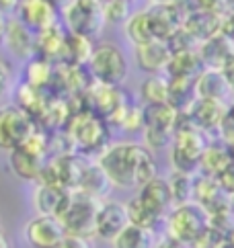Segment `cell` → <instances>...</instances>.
I'll list each match as a JSON object with an SVG mask.
<instances>
[{
	"instance_id": "cell-1",
	"label": "cell",
	"mask_w": 234,
	"mask_h": 248,
	"mask_svg": "<svg viewBox=\"0 0 234 248\" xmlns=\"http://www.w3.org/2000/svg\"><path fill=\"white\" fill-rule=\"evenodd\" d=\"M97 164L109 176L113 187L119 189H142L144 185H148L158 176L152 150L142 144H134V141H123V144H113L105 148Z\"/></svg>"
},
{
	"instance_id": "cell-2",
	"label": "cell",
	"mask_w": 234,
	"mask_h": 248,
	"mask_svg": "<svg viewBox=\"0 0 234 248\" xmlns=\"http://www.w3.org/2000/svg\"><path fill=\"white\" fill-rule=\"evenodd\" d=\"M208 140L201 129H197L187 115H181L173 148H170V164L175 172L183 174H200L201 156L208 148Z\"/></svg>"
},
{
	"instance_id": "cell-3",
	"label": "cell",
	"mask_w": 234,
	"mask_h": 248,
	"mask_svg": "<svg viewBox=\"0 0 234 248\" xmlns=\"http://www.w3.org/2000/svg\"><path fill=\"white\" fill-rule=\"evenodd\" d=\"M50 141L48 136L37 127L19 148L8 152V164L13 172L23 181H39L43 168L48 164Z\"/></svg>"
},
{
	"instance_id": "cell-4",
	"label": "cell",
	"mask_w": 234,
	"mask_h": 248,
	"mask_svg": "<svg viewBox=\"0 0 234 248\" xmlns=\"http://www.w3.org/2000/svg\"><path fill=\"white\" fill-rule=\"evenodd\" d=\"M181 121V113L168 103L144 107V141L146 148L158 150L175 141V134Z\"/></svg>"
},
{
	"instance_id": "cell-5",
	"label": "cell",
	"mask_w": 234,
	"mask_h": 248,
	"mask_svg": "<svg viewBox=\"0 0 234 248\" xmlns=\"http://www.w3.org/2000/svg\"><path fill=\"white\" fill-rule=\"evenodd\" d=\"M62 19L68 33L83 35L86 39H97L105 29V11L99 0H72L62 8Z\"/></svg>"
},
{
	"instance_id": "cell-6",
	"label": "cell",
	"mask_w": 234,
	"mask_h": 248,
	"mask_svg": "<svg viewBox=\"0 0 234 248\" xmlns=\"http://www.w3.org/2000/svg\"><path fill=\"white\" fill-rule=\"evenodd\" d=\"M210 228V214L197 203L177 205L167 217V236L193 244Z\"/></svg>"
},
{
	"instance_id": "cell-7",
	"label": "cell",
	"mask_w": 234,
	"mask_h": 248,
	"mask_svg": "<svg viewBox=\"0 0 234 248\" xmlns=\"http://www.w3.org/2000/svg\"><path fill=\"white\" fill-rule=\"evenodd\" d=\"M68 136L76 148L84 152H99L103 148H109L107 146V140H109L107 123L93 111H78L72 115L68 123Z\"/></svg>"
},
{
	"instance_id": "cell-8",
	"label": "cell",
	"mask_w": 234,
	"mask_h": 248,
	"mask_svg": "<svg viewBox=\"0 0 234 248\" xmlns=\"http://www.w3.org/2000/svg\"><path fill=\"white\" fill-rule=\"evenodd\" d=\"M91 162L84 158L68 154V156H53L48 160L46 168L39 176V185H48V187H60L66 191H78L83 176Z\"/></svg>"
},
{
	"instance_id": "cell-9",
	"label": "cell",
	"mask_w": 234,
	"mask_h": 248,
	"mask_svg": "<svg viewBox=\"0 0 234 248\" xmlns=\"http://www.w3.org/2000/svg\"><path fill=\"white\" fill-rule=\"evenodd\" d=\"M99 209H101V203L97 199L88 197L84 193L74 191L66 216L60 219L62 226L66 228V234L68 236H80V238L97 236Z\"/></svg>"
},
{
	"instance_id": "cell-10",
	"label": "cell",
	"mask_w": 234,
	"mask_h": 248,
	"mask_svg": "<svg viewBox=\"0 0 234 248\" xmlns=\"http://www.w3.org/2000/svg\"><path fill=\"white\" fill-rule=\"evenodd\" d=\"M88 70H91V76L93 80H97V84L119 86L128 78V60L119 47L105 43V46L95 47Z\"/></svg>"
},
{
	"instance_id": "cell-11",
	"label": "cell",
	"mask_w": 234,
	"mask_h": 248,
	"mask_svg": "<svg viewBox=\"0 0 234 248\" xmlns=\"http://www.w3.org/2000/svg\"><path fill=\"white\" fill-rule=\"evenodd\" d=\"M37 129L33 117L19 105L0 109V150L13 152Z\"/></svg>"
},
{
	"instance_id": "cell-12",
	"label": "cell",
	"mask_w": 234,
	"mask_h": 248,
	"mask_svg": "<svg viewBox=\"0 0 234 248\" xmlns=\"http://www.w3.org/2000/svg\"><path fill=\"white\" fill-rule=\"evenodd\" d=\"M88 107L101 119H107L113 125H119L125 111L130 109L125 94L117 86H105V84H93L86 91Z\"/></svg>"
},
{
	"instance_id": "cell-13",
	"label": "cell",
	"mask_w": 234,
	"mask_h": 248,
	"mask_svg": "<svg viewBox=\"0 0 234 248\" xmlns=\"http://www.w3.org/2000/svg\"><path fill=\"white\" fill-rule=\"evenodd\" d=\"M185 2H154L148 6L152 27H154L156 39L168 41L177 31L183 29L191 8H185Z\"/></svg>"
},
{
	"instance_id": "cell-14",
	"label": "cell",
	"mask_w": 234,
	"mask_h": 248,
	"mask_svg": "<svg viewBox=\"0 0 234 248\" xmlns=\"http://www.w3.org/2000/svg\"><path fill=\"white\" fill-rule=\"evenodd\" d=\"M66 236L68 234L62 221L50 216H37L25 226L27 242L35 248H58Z\"/></svg>"
},
{
	"instance_id": "cell-15",
	"label": "cell",
	"mask_w": 234,
	"mask_h": 248,
	"mask_svg": "<svg viewBox=\"0 0 234 248\" xmlns=\"http://www.w3.org/2000/svg\"><path fill=\"white\" fill-rule=\"evenodd\" d=\"M132 224L130 214H128V205L119 201H105L101 203L99 209V219H97V236L103 240H113L119 236L125 228Z\"/></svg>"
},
{
	"instance_id": "cell-16",
	"label": "cell",
	"mask_w": 234,
	"mask_h": 248,
	"mask_svg": "<svg viewBox=\"0 0 234 248\" xmlns=\"http://www.w3.org/2000/svg\"><path fill=\"white\" fill-rule=\"evenodd\" d=\"M136 197L158 219H167L170 211L175 209V201H173V193H170V187H168V181L163 179V176H156L154 181L144 185Z\"/></svg>"
},
{
	"instance_id": "cell-17",
	"label": "cell",
	"mask_w": 234,
	"mask_h": 248,
	"mask_svg": "<svg viewBox=\"0 0 234 248\" xmlns=\"http://www.w3.org/2000/svg\"><path fill=\"white\" fill-rule=\"evenodd\" d=\"M185 115L197 129H201L203 134H210V131H220L224 121H226L228 107H226V103H220V101L197 99L193 103V107Z\"/></svg>"
},
{
	"instance_id": "cell-18",
	"label": "cell",
	"mask_w": 234,
	"mask_h": 248,
	"mask_svg": "<svg viewBox=\"0 0 234 248\" xmlns=\"http://www.w3.org/2000/svg\"><path fill=\"white\" fill-rule=\"evenodd\" d=\"M72 195H74V191L39 185L33 193V203H35V209H37V216H50V217L62 219L72 203Z\"/></svg>"
},
{
	"instance_id": "cell-19",
	"label": "cell",
	"mask_w": 234,
	"mask_h": 248,
	"mask_svg": "<svg viewBox=\"0 0 234 248\" xmlns=\"http://www.w3.org/2000/svg\"><path fill=\"white\" fill-rule=\"evenodd\" d=\"M4 41H6V47L21 60L31 62L35 49H37V35H33V31L27 27L21 19H8L6 21Z\"/></svg>"
},
{
	"instance_id": "cell-20",
	"label": "cell",
	"mask_w": 234,
	"mask_h": 248,
	"mask_svg": "<svg viewBox=\"0 0 234 248\" xmlns=\"http://www.w3.org/2000/svg\"><path fill=\"white\" fill-rule=\"evenodd\" d=\"M134 58H136V64L140 70H144L146 74H158V72H167L168 62L173 58V51H170L167 41H152L148 46H140L134 47Z\"/></svg>"
},
{
	"instance_id": "cell-21",
	"label": "cell",
	"mask_w": 234,
	"mask_h": 248,
	"mask_svg": "<svg viewBox=\"0 0 234 248\" xmlns=\"http://www.w3.org/2000/svg\"><path fill=\"white\" fill-rule=\"evenodd\" d=\"M222 19L224 16H218V15L208 13V11H201V8H191V13H189L183 29L201 46V43L218 37V35L222 33Z\"/></svg>"
},
{
	"instance_id": "cell-22",
	"label": "cell",
	"mask_w": 234,
	"mask_h": 248,
	"mask_svg": "<svg viewBox=\"0 0 234 248\" xmlns=\"http://www.w3.org/2000/svg\"><path fill=\"white\" fill-rule=\"evenodd\" d=\"M200 58L203 62L205 70H218V72H224L226 66L234 60V43L220 33L218 37L201 43Z\"/></svg>"
},
{
	"instance_id": "cell-23",
	"label": "cell",
	"mask_w": 234,
	"mask_h": 248,
	"mask_svg": "<svg viewBox=\"0 0 234 248\" xmlns=\"http://www.w3.org/2000/svg\"><path fill=\"white\" fill-rule=\"evenodd\" d=\"M21 21L31 31H43L56 25V8L48 0H25L19 4Z\"/></svg>"
},
{
	"instance_id": "cell-24",
	"label": "cell",
	"mask_w": 234,
	"mask_h": 248,
	"mask_svg": "<svg viewBox=\"0 0 234 248\" xmlns=\"http://www.w3.org/2000/svg\"><path fill=\"white\" fill-rule=\"evenodd\" d=\"M195 93H197V99L226 103L232 91H230V84L226 80V76H224V72H218V70H203V74L195 80Z\"/></svg>"
},
{
	"instance_id": "cell-25",
	"label": "cell",
	"mask_w": 234,
	"mask_h": 248,
	"mask_svg": "<svg viewBox=\"0 0 234 248\" xmlns=\"http://www.w3.org/2000/svg\"><path fill=\"white\" fill-rule=\"evenodd\" d=\"M66 41L68 33L60 25H51L50 29H43L37 33V51L43 60H66Z\"/></svg>"
},
{
	"instance_id": "cell-26",
	"label": "cell",
	"mask_w": 234,
	"mask_h": 248,
	"mask_svg": "<svg viewBox=\"0 0 234 248\" xmlns=\"http://www.w3.org/2000/svg\"><path fill=\"white\" fill-rule=\"evenodd\" d=\"M203 62L197 51H183V54H173L168 62L167 74L168 78H185V80H197L203 74Z\"/></svg>"
},
{
	"instance_id": "cell-27",
	"label": "cell",
	"mask_w": 234,
	"mask_h": 248,
	"mask_svg": "<svg viewBox=\"0 0 234 248\" xmlns=\"http://www.w3.org/2000/svg\"><path fill=\"white\" fill-rule=\"evenodd\" d=\"M232 164H234V160H232L230 148L226 144H210L201 156L200 174L218 179V176L226 170V168H230Z\"/></svg>"
},
{
	"instance_id": "cell-28",
	"label": "cell",
	"mask_w": 234,
	"mask_h": 248,
	"mask_svg": "<svg viewBox=\"0 0 234 248\" xmlns=\"http://www.w3.org/2000/svg\"><path fill=\"white\" fill-rule=\"evenodd\" d=\"M125 35H128L130 41L134 43V47L148 46V43L156 41V33H154V27H152L148 8L136 11L130 16V21L125 23Z\"/></svg>"
},
{
	"instance_id": "cell-29",
	"label": "cell",
	"mask_w": 234,
	"mask_h": 248,
	"mask_svg": "<svg viewBox=\"0 0 234 248\" xmlns=\"http://www.w3.org/2000/svg\"><path fill=\"white\" fill-rule=\"evenodd\" d=\"M197 101L195 80H185V78H168V105L175 107L181 115H185Z\"/></svg>"
},
{
	"instance_id": "cell-30",
	"label": "cell",
	"mask_w": 234,
	"mask_h": 248,
	"mask_svg": "<svg viewBox=\"0 0 234 248\" xmlns=\"http://www.w3.org/2000/svg\"><path fill=\"white\" fill-rule=\"evenodd\" d=\"M111 187L113 185L109 181V176L103 172V168L97 162L95 164L91 162L86 168L84 176H83V183H80V187H78V193H84V195H88V197L101 201V199L107 197V193H109Z\"/></svg>"
},
{
	"instance_id": "cell-31",
	"label": "cell",
	"mask_w": 234,
	"mask_h": 248,
	"mask_svg": "<svg viewBox=\"0 0 234 248\" xmlns=\"http://www.w3.org/2000/svg\"><path fill=\"white\" fill-rule=\"evenodd\" d=\"M113 248H156L154 232L130 224L113 240Z\"/></svg>"
},
{
	"instance_id": "cell-32",
	"label": "cell",
	"mask_w": 234,
	"mask_h": 248,
	"mask_svg": "<svg viewBox=\"0 0 234 248\" xmlns=\"http://www.w3.org/2000/svg\"><path fill=\"white\" fill-rule=\"evenodd\" d=\"M195 176L197 174H183V172H175L168 176V187L173 193V201L175 207L177 205H187L193 203V195H195Z\"/></svg>"
},
{
	"instance_id": "cell-33",
	"label": "cell",
	"mask_w": 234,
	"mask_h": 248,
	"mask_svg": "<svg viewBox=\"0 0 234 248\" xmlns=\"http://www.w3.org/2000/svg\"><path fill=\"white\" fill-rule=\"evenodd\" d=\"M140 96L146 103V107L150 105H163L168 101V78L154 74L148 76L146 80L140 84Z\"/></svg>"
},
{
	"instance_id": "cell-34",
	"label": "cell",
	"mask_w": 234,
	"mask_h": 248,
	"mask_svg": "<svg viewBox=\"0 0 234 248\" xmlns=\"http://www.w3.org/2000/svg\"><path fill=\"white\" fill-rule=\"evenodd\" d=\"M95 54L93 41L83 37V35H74L68 33V41H66V58L70 60L72 66H83V64H91Z\"/></svg>"
},
{
	"instance_id": "cell-35",
	"label": "cell",
	"mask_w": 234,
	"mask_h": 248,
	"mask_svg": "<svg viewBox=\"0 0 234 248\" xmlns=\"http://www.w3.org/2000/svg\"><path fill=\"white\" fill-rule=\"evenodd\" d=\"M53 80V70H51V62L37 58L31 60L29 66L25 68V84L31 88L43 91V86H48Z\"/></svg>"
},
{
	"instance_id": "cell-36",
	"label": "cell",
	"mask_w": 234,
	"mask_h": 248,
	"mask_svg": "<svg viewBox=\"0 0 234 248\" xmlns=\"http://www.w3.org/2000/svg\"><path fill=\"white\" fill-rule=\"evenodd\" d=\"M128 214H130V221L134 226L138 228H144V230H150V232H154L156 226L160 224V219L152 214V211H148L146 207L142 205V201L138 197H132L128 203Z\"/></svg>"
},
{
	"instance_id": "cell-37",
	"label": "cell",
	"mask_w": 234,
	"mask_h": 248,
	"mask_svg": "<svg viewBox=\"0 0 234 248\" xmlns=\"http://www.w3.org/2000/svg\"><path fill=\"white\" fill-rule=\"evenodd\" d=\"M103 11H105V21L111 25H125L130 21V16L134 15L130 2H123V0L103 2Z\"/></svg>"
},
{
	"instance_id": "cell-38",
	"label": "cell",
	"mask_w": 234,
	"mask_h": 248,
	"mask_svg": "<svg viewBox=\"0 0 234 248\" xmlns=\"http://www.w3.org/2000/svg\"><path fill=\"white\" fill-rule=\"evenodd\" d=\"M167 43H168V47H170L173 54H183V51H197L200 49V43H197L185 29L177 31Z\"/></svg>"
},
{
	"instance_id": "cell-39",
	"label": "cell",
	"mask_w": 234,
	"mask_h": 248,
	"mask_svg": "<svg viewBox=\"0 0 234 248\" xmlns=\"http://www.w3.org/2000/svg\"><path fill=\"white\" fill-rule=\"evenodd\" d=\"M226 240H228L226 234H222V232H218L216 228L210 226V228L205 230V232L191 244V248H222L224 244H226Z\"/></svg>"
},
{
	"instance_id": "cell-40",
	"label": "cell",
	"mask_w": 234,
	"mask_h": 248,
	"mask_svg": "<svg viewBox=\"0 0 234 248\" xmlns=\"http://www.w3.org/2000/svg\"><path fill=\"white\" fill-rule=\"evenodd\" d=\"M119 125L125 131L144 129V107H134V105H130V109L125 111V115H123V119H121Z\"/></svg>"
},
{
	"instance_id": "cell-41",
	"label": "cell",
	"mask_w": 234,
	"mask_h": 248,
	"mask_svg": "<svg viewBox=\"0 0 234 248\" xmlns=\"http://www.w3.org/2000/svg\"><path fill=\"white\" fill-rule=\"evenodd\" d=\"M216 181L220 183V187L224 189V193H228L230 197H234V164L230 168H226V170H224Z\"/></svg>"
},
{
	"instance_id": "cell-42",
	"label": "cell",
	"mask_w": 234,
	"mask_h": 248,
	"mask_svg": "<svg viewBox=\"0 0 234 248\" xmlns=\"http://www.w3.org/2000/svg\"><path fill=\"white\" fill-rule=\"evenodd\" d=\"M11 82H13L11 70H8V66L4 64L2 60H0V99L6 96V93L11 91Z\"/></svg>"
},
{
	"instance_id": "cell-43",
	"label": "cell",
	"mask_w": 234,
	"mask_h": 248,
	"mask_svg": "<svg viewBox=\"0 0 234 248\" xmlns=\"http://www.w3.org/2000/svg\"><path fill=\"white\" fill-rule=\"evenodd\" d=\"M58 248H93L91 240L88 238H80V236H66L64 242H62Z\"/></svg>"
},
{
	"instance_id": "cell-44",
	"label": "cell",
	"mask_w": 234,
	"mask_h": 248,
	"mask_svg": "<svg viewBox=\"0 0 234 248\" xmlns=\"http://www.w3.org/2000/svg\"><path fill=\"white\" fill-rule=\"evenodd\" d=\"M222 35L234 43V4L230 8V13L222 19Z\"/></svg>"
},
{
	"instance_id": "cell-45",
	"label": "cell",
	"mask_w": 234,
	"mask_h": 248,
	"mask_svg": "<svg viewBox=\"0 0 234 248\" xmlns=\"http://www.w3.org/2000/svg\"><path fill=\"white\" fill-rule=\"evenodd\" d=\"M156 248H191V244H185L181 240H175V238L167 236V238H163V240L156 244Z\"/></svg>"
},
{
	"instance_id": "cell-46",
	"label": "cell",
	"mask_w": 234,
	"mask_h": 248,
	"mask_svg": "<svg viewBox=\"0 0 234 248\" xmlns=\"http://www.w3.org/2000/svg\"><path fill=\"white\" fill-rule=\"evenodd\" d=\"M224 76H226V80L230 84V91L234 93V60L226 66V70H224Z\"/></svg>"
},
{
	"instance_id": "cell-47",
	"label": "cell",
	"mask_w": 234,
	"mask_h": 248,
	"mask_svg": "<svg viewBox=\"0 0 234 248\" xmlns=\"http://www.w3.org/2000/svg\"><path fill=\"white\" fill-rule=\"evenodd\" d=\"M4 33H6V21L2 19V13H0V43L4 41Z\"/></svg>"
},
{
	"instance_id": "cell-48",
	"label": "cell",
	"mask_w": 234,
	"mask_h": 248,
	"mask_svg": "<svg viewBox=\"0 0 234 248\" xmlns=\"http://www.w3.org/2000/svg\"><path fill=\"white\" fill-rule=\"evenodd\" d=\"M230 123H234V101L228 105V117H226Z\"/></svg>"
},
{
	"instance_id": "cell-49",
	"label": "cell",
	"mask_w": 234,
	"mask_h": 248,
	"mask_svg": "<svg viewBox=\"0 0 234 248\" xmlns=\"http://www.w3.org/2000/svg\"><path fill=\"white\" fill-rule=\"evenodd\" d=\"M228 242H230V244H234V230H232V232L228 234Z\"/></svg>"
},
{
	"instance_id": "cell-50",
	"label": "cell",
	"mask_w": 234,
	"mask_h": 248,
	"mask_svg": "<svg viewBox=\"0 0 234 248\" xmlns=\"http://www.w3.org/2000/svg\"><path fill=\"white\" fill-rule=\"evenodd\" d=\"M222 248H234V244H230V242H228V240H226V244H224V246H222Z\"/></svg>"
},
{
	"instance_id": "cell-51",
	"label": "cell",
	"mask_w": 234,
	"mask_h": 248,
	"mask_svg": "<svg viewBox=\"0 0 234 248\" xmlns=\"http://www.w3.org/2000/svg\"><path fill=\"white\" fill-rule=\"evenodd\" d=\"M232 211H234V197H232Z\"/></svg>"
}]
</instances>
